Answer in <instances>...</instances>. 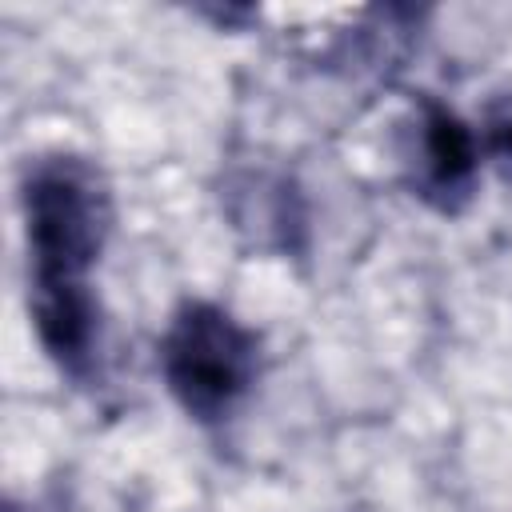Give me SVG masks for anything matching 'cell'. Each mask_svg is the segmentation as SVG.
<instances>
[{
  "label": "cell",
  "instance_id": "6da1fadb",
  "mask_svg": "<svg viewBox=\"0 0 512 512\" xmlns=\"http://www.w3.org/2000/svg\"><path fill=\"white\" fill-rule=\"evenodd\" d=\"M20 212L32 276L88 280L112 232V188L104 172L76 152L40 156L24 172Z\"/></svg>",
  "mask_w": 512,
  "mask_h": 512
},
{
  "label": "cell",
  "instance_id": "7a4b0ae2",
  "mask_svg": "<svg viewBox=\"0 0 512 512\" xmlns=\"http://www.w3.org/2000/svg\"><path fill=\"white\" fill-rule=\"evenodd\" d=\"M160 372L192 420L220 424L260 376V336L212 300H184L160 336Z\"/></svg>",
  "mask_w": 512,
  "mask_h": 512
},
{
  "label": "cell",
  "instance_id": "3957f363",
  "mask_svg": "<svg viewBox=\"0 0 512 512\" xmlns=\"http://www.w3.org/2000/svg\"><path fill=\"white\" fill-rule=\"evenodd\" d=\"M480 136L440 100L420 96L404 140V172L412 196L428 208L456 216L472 204L480 184Z\"/></svg>",
  "mask_w": 512,
  "mask_h": 512
},
{
  "label": "cell",
  "instance_id": "277c9868",
  "mask_svg": "<svg viewBox=\"0 0 512 512\" xmlns=\"http://www.w3.org/2000/svg\"><path fill=\"white\" fill-rule=\"evenodd\" d=\"M28 312L48 360L72 376L88 380L100 368L104 312L88 280H28Z\"/></svg>",
  "mask_w": 512,
  "mask_h": 512
},
{
  "label": "cell",
  "instance_id": "5b68a950",
  "mask_svg": "<svg viewBox=\"0 0 512 512\" xmlns=\"http://www.w3.org/2000/svg\"><path fill=\"white\" fill-rule=\"evenodd\" d=\"M480 148L512 176V88L496 92L484 104V120H480Z\"/></svg>",
  "mask_w": 512,
  "mask_h": 512
}]
</instances>
